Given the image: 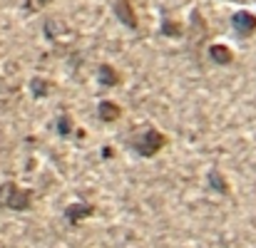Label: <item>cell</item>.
<instances>
[{"instance_id": "6da1fadb", "label": "cell", "mask_w": 256, "mask_h": 248, "mask_svg": "<svg viewBox=\"0 0 256 248\" xmlns=\"http://www.w3.org/2000/svg\"><path fill=\"white\" fill-rule=\"evenodd\" d=\"M167 147V137L154 129V127H147L144 132H140L134 139H132V149L140 154V157H154L160 154L162 149Z\"/></svg>"}, {"instance_id": "7a4b0ae2", "label": "cell", "mask_w": 256, "mask_h": 248, "mask_svg": "<svg viewBox=\"0 0 256 248\" xmlns=\"http://www.w3.org/2000/svg\"><path fill=\"white\" fill-rule=\"evenodd\" d=\"M0 206L12 209V211H28L32 206V191L20 189L18 184L8 181L0 186Z\"/></svg>"}, {"instance_id": "3957f363", "label": "cell", "mask_w": 256, "mask_h": 248, "mask_svg": "<svg viewBox=\"0 0 256 248\" xmlns=\"http://www.w3.org/2000/svg\"><path fill=\"white\" fill-rule=\"evenodd\" d=\"M232 30H234L236 37L249 40L256 32V15L249 12V10H236V12L232 15Z\"/></svg>"}, {"instance_id": "277c9868", "label": "cell", "mask_w": 256, "mask_h": 248, "mask_svg": "<svg viewBox=\"0 0 256 248\" xmlns=\"http://www.w3.org/2000/svg\"><path fill=\"white\" fill-rule=\"evenodd\" d=\"M112 12L127 30H137L140 22H137V15H134V7L130 0H112Z\"/></svg>"}, {"instance_id": "5b68a950", "label": "cell", "mask_w": 256, "mask_h": 248, "mask_svg": "<svg viewBox=\"0 0 256 248\" xmlns=\"http://www.w3.org/2000/svg\"><path fill=\"white\" fill-rule=\"evenodd\" d=\"M209 57L214 60V65L229 67L234 62V50L229 45H224V42H214V45H209Z\"/></svg>"}, {"instance_id": "8992f818", "label": "cell", "mask_w": 256, "mask_h": 248, "mask_svg": "<svg viewBox=\"0 0 256 248\" xmlns=\"http://www.w3.org/2000/svg\"><path fill=\"white\" fill-rule=\"evenodd\" d=\"M92 214H94V206H92V204H82V201L65 209V219H68L70 224H80L82 219L92 216Z\"/></svg>"}, {"instance_id": "52a82bcc", "label": "cell", "mask_w": 256, "mask_h": 248, "mask_svg": "<svg viewBox=\"0 0 256 248\" xmlns=\"http://www.w3.org/2000/svg\"><path fill=\"white\" fill-rule=\"evenodd\" d=\"M120 114H122V109H120V104L112 102V99H102V102L97 104V117H100L102 122H114V119H120Z\"/></svg>"}, {"instance_id": "ba28073f", "label": "cell", "mask_w": 256, "mask_h": 248, "mask_svg": "<svg viewBox=\"0 0 256 248\" xmlns=\"http://www.w3.org/2000/svg\"><path fill=\"white\" fill-rule=\"evenodd\" d=\"M97 82L102 84V87H117V84H120V72H117L112 65L102 62V65L97 67Z\"/></svg>"}, {"instance_id": "9c48e42d", "label": "cell", "mask_w": 256, "mask_h": 248, "mask_svg": "<svg viewBox=\"0 0 256 248\" xmlns=\"http://www.w3.org/2000/svg\"><path fill=\"white\" fill-rule=\"evenodd\" d=\"M160 30H162L164 37H182V35H184V27H182L176 20H170V17L162 20V27H160Z\"/></svg>"}, {"instance_id": "30bf717a", "label": "cell", "mask_w": 256, "mask_h": 248, "mask_svg": "<svg viewBox=\"0 0 256 248\" xmlns=\"http://www.w3.org/2000/svg\"><path fill=\"white\" fill-rule=\"evenodd\" d=\"M30 89H32V94H35V97H45V94L50 92V82H48V80H42V77H35V80L30 82Z\"/></svg>"}, {"instance_id": "8fae6325", "label": "cell", "mask_w": 256, "mask_h": 248, "mask_svg": "<svg viewBox=\"0 0 256 248\" xmlns=\"http://www.w3.org/2000/svg\"><path fill=\"white\" fill-rule=\"evenodd\" d=\"M209 181H212V186H214L219 194H229V189H226V181L222 179V174H219V171H212V174H209Z\"/></svg>"}, {"instance_id": "7c38bea8", "label": "cell", "mask_w": 256, "mask_h": 248, "mask_svg": "<svg viewBox=\"0 0 256 248\" xmlns=\"http://www.w3.org/2000/svg\"><path fill=\"white\" fill-rule=\"evenodd\" d=\"M58 132H60L62 137H68V134L72 132V122H70V117H68V114H62V117L58 119Z\"/></svg>"}, {"instance_id": "4fadbf2b", "label": "cell", "mask_w": 256, "mask_h": 248, "mask_svg": "<svg viewBox=\"0 0 256 248\" xmlns=\"http://www.w3.org/2000/svg\"><path fill=\"white\" fill-rule=\"evenodd\" d=\"M28 2V10H40L45 2H50V0H25Z\"/></svg>"}]
</instances>
